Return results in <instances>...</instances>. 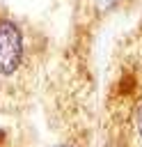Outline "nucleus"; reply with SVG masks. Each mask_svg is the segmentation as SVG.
Returning <instances> with one entry per match:
<instances>
[{
  "label": "nucleus",
  "instance_id": "1",
  "mask_svg": "<svg viewBox=\"0 0 142 147\" xmlns=\"http://www.w3.org/2000/svg\"><path fill=\"white\" fill-rule=\"evenodd\" d=\"M25 57V34L11 18H0V76H14Z\"/></svg>",
  "mask_w": 142,
  "mask_h": 147
},
{
  "label": "nucleus",
  "instance_id": "2",
  "mask_svg": "<svg viewBox=\"0 0 142 147\" xmlns=\"http://www.w3.org/2000/svg\"><path fill=\"white\" fill-rule=\"evenodd\" d=\"M131 129H133V133H135V140L142 145V99L133 106V110H131Z\"/></svg>",
  "mask_w": 142,
  "mask_h": 147
},
{
  "label": "nucleus",
  "instance_id": "3",
  "mask_svg": "<svg viewBox=\"0 0 142 147\" xmlns=\"http://www.w3.org/2000/svg\"><path fill=\"white\" fill-rule=\"evenodd\" d=\"M117 2H119V0H96V5H98V9H101V11H110Z\"/></svg>",
  "mask_w": 142,
  "mask_h": 147
},
{
  "label": "nucleus",
  "instance_id": "4",
  "mask_svg": "<svg viewBox=\"0 0 142 147\" xmlns=\"http://www.w3.org/2000/svg\"><path fill=\"white\" fill-rule=\"evenodd\" d=\"M55 147H76V145H71V142H62V145H55Z\"/></svg>",
  "mask_w": 142,
  "mask_h": 147
}]
</instances>
